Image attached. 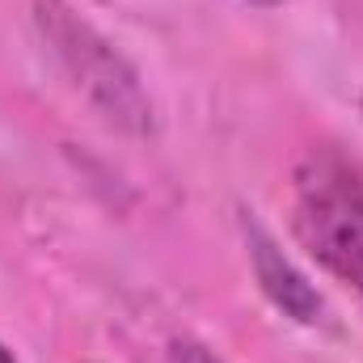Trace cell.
<instances>
[{"instance_id":"5b68a950","label":"cell","mask_w":363,"mask_h":363,"mask_svg":"<svg viewBox=\"0 0 363 363\" xmlns=\"http://www.w3.org/2000/svg\"><path fill=\"white\" fill-rule=\"evenodd\" d=\"M0 363H17V359H13V351H9L4 342H0Z\"/></svg>"},{"instance_id":"8992f818","label":"cell","mask_w":363,"mask_h":363,"mask_svg":"<svg viewBox=\"0 0 363 363\" xmlns=\"http://www.w3.org/2000/svg\"><path fill=\"white\" fill-rule=\"evenodd\" d=\"M250 4H262V9H274V4H283V0H250Z\"/></svg>"},{"instance_id":"277c9868","label":"cell","mask_w":363,"mask_h":363,"mask_svg":"<svg viewBox=\"0 0 363 363\" xmlns=\"http://www.w3.org/2000/svg\"><path fill=\"white\" fill-rule=\"evenodd\" d=\"M169 363H224L211 347H203L199 338H174L169 342Z\"/></svg>"},{"instance_id":"7a4b0ae2","label":"cell","mask_w":363,"mask_h":363,"mask_svg":"<svg viewBox=\"0 0 363 363\" xmlns=\"http://www.w3.org/2000/svg\"><path fill=\"white\" fill-rule=\"evenodd\" d=\"M34 21H38V34L47 38V47L55 51L60 68L68 72V81L97 106L101 118H110L114 127H123L131 135L152 131V123H157L152 97L140 85V72L97 26H89L64 0H38Z\"/></svg>"},{"instance_id":"6da1fadb","label":"cell","mask_w":363,"mask_h":363,"mask_svg":"<svg viewBox=\"0 0 363 363\" xmlns=\"http://www.w3.org/2000/svg\"><path fill=\"white\" fill-rule=\"evenodd\" d=\"M291 228L338 283L363 296V169L342 148L321 144L296 161Z\"/></svg>"},{"instance_id":"3957f363","label":"cell","mask_w":363,"mask_h":363,"mask_svg":"<svg viewBox=\"0 0 363 363\" xmlns=\"http://www.w3.org/2000/svg\"><path fill=\"white\" fill-rule=\"evenodd\" d=\"M241 233H245L250 267H254V279H258L262 296L271 300L287 321H296V325H325V300H321V291L274 245V237L254 220V211L241 216Z\"/></svg>"}]
</instances>
